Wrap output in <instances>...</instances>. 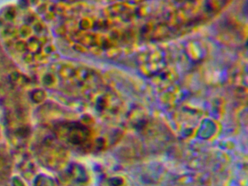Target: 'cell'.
Returning a JSON list of instances; mask_svg holds the SVG:
<instances>
[{"instance_id":"obj_1","label":"cell","mask_w":248,"mask_h":186,"mask_svg":"<svg viewBox=\"0 0 248 186\" xmlns=\"http://www.w3.org/2000/svg\"><path fill=\"white\" fill-rule=\"evenodd\" d=\"M0 46L24 68H43L57 56L50 26L25 3L8 4L0 10Z\"/></svg>"}]
</instances>
